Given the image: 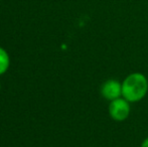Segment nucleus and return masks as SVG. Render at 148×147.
<instances>
[{"instance_id": "39448f33", "label": "nucleus", "mask_w": 148, "mask_h": 147, "mask_svg": "<svg viewBox=\"0 0 148 147\" xmlns=\"http://www.w3.org/2000/svg\"><path fill=\"white\" fill-rule=\"evenodd\" d=\"M140 147H148V137H146L144 140H143Z\"/></svg>"}, {"instance_id": "7ed1b4c3", "label": "nucleus", "mask_w": 148, "mask_h": 147, "mask_svg": "<svg viewBox=\"0 0 148 147\" xmlns=\"http://www.w3.org/2000/svg\"><path fill=\"white\" fill-rule=\"evenodd\" d=\"M101 95L110 102L120 98L122 96V83L114 79L105 81L101 86Z\"/></svg>"}, {"instance_id": "f03ea898", "label": "nucleus", "mask_w": 148, "mask_h": 147, "mask_svg": "<svg viewBox=\"0 0 148 147\" xmlns=\"http://www.w3.org/2000/svg\"><path fill=\"white\" fill-rule=\"evenodd\" d=\"M131 112L130 102L122 98H118L111 101L109 104V114L113 120L118 122L124 121L129 117Z\"/></svg>"}, {"instance_id": "f257e3e1", "label": "nucleus", "mask_w": 148, "mask_h": 147, "mask_svg": "<svg viewBox=\"0 0 148 147\" xmlns=\"http://www.w3.org/2000/svg\"><path fill=\"white\" fill-rule=\"evenodd\" d=\"M148 92V80L141 73H132L122 82V97L130 103L141 101Z\"/></svg>"}, {"instance_id": "20e7f679", "label": "nucleus", "mask_w": 148, "mask_h": 147, "mask_svg": "<svg viewBox=\"0 0 148 147\" xmlns=\"http://www.w3.org/2000/svg\"><path fill=\"white\" fill-rule=\"evenodd\" d=\"M9 67V57L2 47H0V75L4 74Z\"/></svg>"}]
</instances>
